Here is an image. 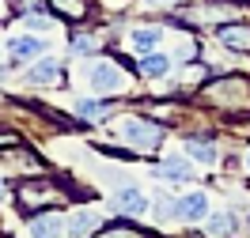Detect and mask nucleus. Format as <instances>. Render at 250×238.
Segmentation results:
<instances>
[{
    "label": "nucleus",
    "instance_id": "obj_1",
    "mask_svg": "<svg viewBox=\"0 0 250 238\" xmlns=\"http://www.w3.org/2000/svg\"><path fill=\"white\" fill-rule=\"evenodd\" d=\"M16 201L27 216H38V212H49V208L64 204V189H57L53 182H27V185H19Z\"/></svg>",
    "mask_w": 250,
    "mask_h": 238
},
{
    "label": "nucleus",
    "instance_id": "obj_2",
    "mask_svg": "<svg viewBox=\"0 0 250 238\" xmlns=\"http://www.w3.org/2000/svg\"><path fill=\"white\" fill-rule=\"evenodd\" d=\"M205 98L212 102V106H224V110H247L250 106V83L247 79H216L212 87H205Z\"/></svg>",
    "mask_w": 250,
    "mask_h": 238
},
{
    "label": "nucleus",
    "instance_id": "obj_3",
    "mask_svg": "<svg viewBox=\"0 0 250 238\" xmlns=\"http://www.w3.org/2000/svg\"><path fill=\"white\" fill-rule=\"evenodd\" d=\"M87 83H91V91H99V95H110V91H122L125 87V72L114 61H95L87 68Z\"/></svg>",
    "mask_w": 250,
    "mask_h": 238
},
{
    "label": "nucleus",
    "instance_id": "obj_4",
    "mask_svg": "<svg viewBox=\"0 0 250 238\" xmlns=\"http://www.w3.org/2000/svg\"><path fill=\"white\" fill-rule=\"evenodd\" d=\"M122 136H125V144H133V147H156V144L163 140V125L144 121V117H129V121H122Z\"/></svg>",
    "mask_w": 250,
    "mask_h": 238
},
{
    "label": "nucleus",
    "instance_id": "obj_5",
    "mask_svg": "<svg viewBox=\"0 0 250 238\" xmlns=\"http://www.w3.org/2000/svg\"><path fill=\"white\" fill-rule=\"evenodd\" d=\"M64 235H68V220L53 208L31 216V223H27V238H64Z\"/></svg>",
    "mask_w": 250,
    "mask_h": 238
},
{
    "label": "nucleus",
    "instance_id": "obj_6",
    "mask_svg": "<svg viewBox=\"0 0 250 238\" xmlns=\"http://www.w3.org/2000/svg\"><path fill=\"white\" fill-rule=\"evenodd\" d=\"M27 83H31V87H61V83H64V68H61V61L42 57L38 64H31Z\"/></svg>",
    "mask_w": 250,
    "mask_h": 238
},
{
    "label": "nucleus",
    "instance_id": "obj_7",
    "mask_svg": "<svg viewBox=\"0 0 250 238\" xmlns=\"http://www.w3.org/2000/svg\"><path fill=\"white\" fill-rule=\"evenodd\" d=\"M8 53H12L19 64H27V61H34V57L46 53V42H42V38H31V34H16V38H8Z\"/></svg>",
    "mask_w": 250,
    "mask_h": 238
},
{
    "label": "nucleus",
    "instance_id": "obj_8",
    "mask_svg": "<svg viewBox=\"0 0 250 238\" xmlns=\"http://www.w3.org/2000/svg\"><path fill=\"white\" fill-rule=\"evenodd\" d=\"M114 208H118L122 216H141L144 208H148V197H144L137 185H122V189L114 193Z\"/></svg>",
    "mask_w": 250,
    "mask_h": 238
},
{
    "label": "nucleus",
    "instance_id": "obj_9",
    "mask_svg": "<svg viewBox=\"0 0 250 238\" xmlns=\"http://www.w3.org/2000/svg\"><path fill=\"white\" fill-rule=\"evenodd\" d=\"M208 216V201H205V193H189V197H182L178 201V220L186 223H197Z\"/></svg>",
    "mask_w": 250,
    "mask_h": 238
},
{
    "label": "nucleus",
    "instance_id": "obj_10",
    "mask_svg": "<svg viewBox=\"0 0 250 238\" xmlns=\"http://www.w3.org/2000/svg\"><path fill=\"white\" fill-rule=\"evenodd\" d=\"M137 72L148 76V79H163L171 72V57H163V53H144L141 64H137Z\"/></svg>",
    "mask_w": 250,
    "mask_h": 238
},
{
    "label": "nucleus",
    "instance_id": "obj_11",
    "mask_svg": "<svg viewBox=\"0 0 250 238\" xmlns=\"http://www.w3.org/2000/svg\"><path fill=\"white\" fill-rule=\"evenodd\" d=\"M99 216H95V212H87V208H83V212H76V216H72V220H68V235L72 238H87V235H95V231H99Z\"/></svg>",
    "mask_w": 250,
    "mask_h": 238
},
{
    "label": "nucleus",
    "instance_id": "obj_12",
    "mask_svg": "<svg viewBox=\"0 0 250 238\" xmlns=\"http://www.w3.org/2000/svg\"><path fill=\"white\" fill-rule=\"evenodd\" d=\"M159 38H163V34H159L156 27H137V31L129 34V46L137 49V53H156Z\"/></svg>",
    "mask_w": 250,
    "mask_h": 238
},
{
    "label": "nucleus",
    "instance_id": "obj_13",
    "mask_svg": "<svg viewBox=\"0 0 250 238\" xmlns=\"http://www.w3.org/2000/svg\"><path fill=\"white\" fill-rule=\"evenodd\" d=\"M4 166H8V170H23V174H34V170H42V163H38L31 151H23V147L8 151V155H4Z\"/></svg>",
    "mask_w": 250,
    "mask_h": 238
},
{
    "label": "nucleus",
    "instance_id": "obj_14",
    "mask_svg": "<svg viewBox=\"0 0 250 238\" xmlns=\"http://www.w3.org/2000/svg\"><path fill=\"white\" fill-rule=\"evenodd\" d=\"M156 174H163V178H178V182H186V178H193V166H189L182 155H171V159H163L156 166Z\"/></svg>",
    "mask_w": 250,
    "mask_h": 238
},
{
    "label": "nucleus",
    "instance_id": "obj_15",
    "mask_svg": "<svg viewBox=\"0 0 250 238\" xmlns=\"http://www.w3.org/2000/svg\"><path fill=\"white\" fill-rule=\"evenodd\" d=\"M49 8H53L61 19H72V23L87 16V0H49Z\"/></svg>",
    "mask_w": 250,
    "mask_h": 238
},
{
    "label": "nucleus",
    "instance_id": "obj_16",
    "mask_svg": "<svg viewBox=\"0 0 250 238\" xmlns=\"http://www.w3.org/2000/svg\"><path fill=\"white\" fill-rule=\"evenodd\" d=\"M220 42H224V46H231V49H250V31L247 27H220Z\"/></svg>",
    "mask_w": 250,
    "mask_h": 238
},
{
    "label": "nucleus",
    "instance_id": "obj_17",
    "mask_svg": "<svg viewBox=\"0 0 250 238\" xmlns=\"http://www.w3.org/2000/svg\"><path fill=\"white\" fill-rule=\"evenodd\" d=\"M235 216L231 212H216V216H208V235H216V238H231L235 235Z\"/></svg>",
    "mask_w": 250,
    "mask_h": 238
},
{
    "label": "nucleus",
    "instance_id": "obj_18",
    "mask_svg": "<svg viewBox=\"0 0 250 238\" xmlns=\"http://www.w3.org/2000/svg\"><path fill=\"white\" fill-rule=\"evenodd\" d=\"M76 113H80V117H87V121H95V117H106V113H110V102H106V98H80Z\"/></svg>",
    "mask_w": 250,
    "mask_h": 238
},
{
    "label": "nucleus",
    "instance_id": "obj_19",
    "mask_svg": "<svg viewBox=\"0 0 250 238\" xmlns=\"http://www.w3.org/2000/svg\"><path fill=\"white\" fill-rule=\"evenodd\" d=\"M186 151L197 159V163H216V147H212L208 140H197V136H189V140H186Z\"/></svg>",
    "mask_w": 250,
    "mask_h": 238
},
{
    "label": "nucleus",
    "instance_id": "obj_20",
    "mask_svg": "<svg viewBox=\"0 0 250 238\" xmlns=\"http://www.w3.org/2000/svg\"><path fill=\"white\" fill-rule=\"evenodd\" d=\"M23 23H27V27H34V31H49V27H53V16H46V12H42V4H31V8L23 12Z\"/></svg>",
    "mask_w": 250,
    "mask_h": 238
},
{
    "label": "nucleus",
    "instance_id": "obj_21",
    "mask_svg": "<svg viewBox=\"0 0 250 238\" xmlns=\"http://www.w3.org/2000/svg\"><path fill=\"white\" fill-rule=\"evenodd\" d=\"M99 238H144L133 223H110L106 231H99Z\"/></svg>",
    "mask_w": 250,
    "mask_h": 238
},
{
    "label": "nucleus",
    "instance_id": "obj_22",
    "mask_svg": "<svg viewBox=\"0 0 250 238\" xmlns=\"http://www.w3.org/2000/svg\"><path fill=\"white\" fill-rule=\"evenodd\" d=\"M95 49H99V42L87 38V34H76V38H72V53H95Z\"/></svg>",
    "mask_w": 250,
    "mask_h": 238
},
{
    "label": "nucleus",
    "instance_id": "obj_23",
    "mask_svg": "<svg viewBox=\"0 0 250 238\" xmlns=\"http://www.w3.org/2000/svg\"><path fill=\"white\" fill-rule=\"evenodd\" d=\"M12 140H16V136H12L8 128H0V147H4V144H12Z\"/></svg>",
    "mask_w": 250,
    "mask_h": 238
},
{
    "label": "nucleus",
    "instance_id": "obj_24",
    "mask_svg": "<svg viewBox=\"0 0 250 238\" xmlns=\"http://www.w3.org/2000/svg\"><path fill=\"white\" fill-rule=\"evenodd\" d=\"M4 197H8V185H4V178H0V201H4Z\"/></svg>",
    "mask_w": 250,
    "mask_h": 238
},
{
    "label": "nucleus",
    "instance_id": "obj_25",
    "mask_svg": "<svg viewBox=\"0 0 250 238\" xmlns=\"http://www.w3.org/2000/svg\"><path fill=\"white\" fill-rule=\"evenodd\" d=\"M148 4H174V0H148Z\"/></svg>",
    "mask_w": 250,
    "mask_h": 238
},
{
    "label": "nucleus",
    "instance_id": "obj_26",
    "mask_svg": "<svg viewBox=\"0 0 250 238\" xmlns=\"http://www.w3.org/2000/svg\"><path fill=\"white\" fill-rule=\"evenodd\" d=\"M247 170H250V155H247Z\"/></svg>",
    "mask_w": 250,
    "mask_h": 238
},
{
    "label": "nucleus",
    "instance_id": "obj_27",
    "mask_svg": "<svg viewBox=\"0 0 250 238\" xmlns=\"http://www.w3.org/2000/svg\"><path fill=\"white\" fill-rule=\"evenodd\" d=\"M0 12H4V0H0Z\"/></svg>",
    "mask_w": 250,
    "mask_h": 238
}]
</instances>
